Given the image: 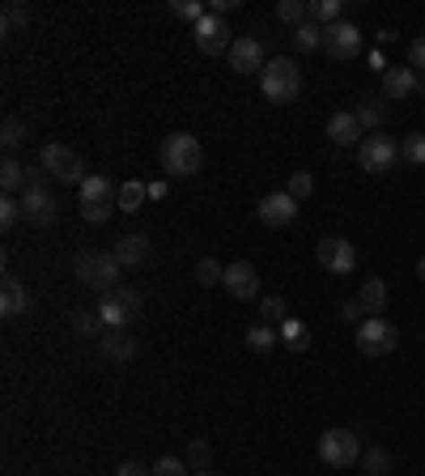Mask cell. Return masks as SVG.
Listing matches in <instances>:
<instances>
[{
	"label": "cell",
	"mask_w": 425,
	"mask_h": 476,
	"mask_svg": "<svg viewBox=\"0 0 425 476\" xmlns=\"http://www.w3.org/2000/svg\"><path fill=\"white\" fill-rule=\"evenodd\" d=\"M324 51L332 60H353L361 51V30L353 22H336V26H324Z\"/></svg>",
	"instance_id": "30bf717a"
},
{
	"label": "cell",
	"mask_w": 425,
	"mask_h": 476,
	"mask_svg": "<svg viewBox=\"0 0 425 476\" xmlns=\"http://www.w3.org/2000/svg\"><path fill=\"white\" fill-rule=\"evenodd\" d=\"M30 311V294L22 290V281L17 277H4L0 281V315L4 319H17V315Z\"/></svg>",
	"instance_id": "e0dca14e"
},
{
	"label": "cell",
	"mask_w": 425,
	"mask_h": 476,
	"mask_svg": "<svg viewBox=\"0 0 425 476\" xmlns=\"http://www.w3.org/2000/svg\"><path fill=\"white\" fill-rule=\"evenodd\" d=\"M22 141H26V124L9 116V119H4V128H0V145H4V158H13Z\"/></svg>",
	"instance_id": "83f0119b"
},
{
	"label": "cell",
	"mask_w": 425,
	"mask_h": 476,
	"mask_svg": "<svg viewBox=\"0 0 425 476\" xmlns=\"http://www.w3.org/2000/svg\"><path fill=\"white\" fill-rule=\"evenodd\" d=\"M196 281L200 285H221V281H226V264H217L209 255V260H200L196 264Z\"/></svg>",
	"instance_id": "e575fe53"
},
{
	"label": "cell",
	"mask_w": 425,
	"mask_h": 476,
	"mask_svg": "<svg viewBox=\"0 0 425 476\" xmlns=\"http://www.w3.org/2000/svg\"><path fill=\"white\" fill-rule=\"evenodd\" d=\"M145 196H149L145 183H124V187H119V209H124V213H136V209L145 204Z\"/></svg>",
	"instance_id": "4dcf8cb0"
},
{
	"label": "cell",
	"mask_w": 425,
	"mask_h": 476,
	"mask_svg": "<svg viewBox=\"0 0 425 476\" xmlns=\"http://www.w3.org/2000/svg\"><path fill=\"white\" fill-rule=\"evenodd\" d=\"M196 48H200V51H209V56H217V51H230V48H234V43H230L226 17L209 13L204 22H196Z\"/></svg>",
	"instance_id": "4fadbf2b"
},
{
	"label": "cell",
	"mask_w": 425,
	"mask_h": 476,
	"mask_svg": "<svg viewBox=\"0 0 425 476\" xmlns=\"http://www.w3.org/2000/svg\"><path fill=\"white\" fill-rule=\"evenodd\" d=\"M358 302H361V311H366V315H378L383 307H387V281H383V277H366Z\"/></svg>",
	"instance_id": "7402d4cb"
},
{
	"label": "cell",
	"mask_w": 425,
	"mask_h": 476,
	"mask_svg": "<svg viewBox=\"0 0 425 476\" xmlns=\"http://www.w3.org/2000/svg\"><path fill=\"white\" fill-rule=\"evenodd\" d=\"M294 43H298V51H315V48H324V26H315V22L298 26V30H294Z\"/></svg>",
	"instance_id": "1f68e13d"
},
{
	"label": "cell",
	"mask_w": 425,
	"mask_h": 476,
	"mask_svg": "<svg viewBox=\"0 0 425 476\" xmlns=\"http://www.w3.org/2000/svg\"><path fill=\"white\" fill-rule=\"evenodd\" d=\"M162 166L175 179H187V175H196L204 166V149H200V141L192 132H170L162 141Z\"/></svg>",
	"instance_id": "3957f363"
},
{
	"label": "cell",
	"mask_w": 425,
	"mask_h": 476,
	"mask_svg": "<svg viewBox=\"0 0 425 476\" xmlns=\"http://www.w3.org/2000/svg\"><path fill=\"white\" fill-rule=\"evenodd\" d=\"M26 22H30V9H26V4H9V9H4V22H0V30L13 34L17 26H26Z\"/></svg>",
	"instance_id": "ab89813d"
},
{
	"label": "cell",
	"mask_w": 425,
	"mask_h": 476,
	"mask_svg": "<svg viewBox=\"0 0 425 476\" xmlns=\"http://www.w3.org/2000/svg\"><path fill=\"white\" fill-rule=\"evenodd\" d=\"M417 94L425 99V73H417Z\"/></svg>",
	"instance_id": "7dc6e473"
},
{
	"label": "cell",
	"mask_w": 425,
	"mask_h": 476,
	"mask_svg": "<svg viewBox=\"0 0 425 476\" xmlns=\"http://www.w3.org/2000/svg\"><path fill=\"white\" fill-rule=\"evenodd\" d=\"M115 260L124 264V268L145 264L149 260V234H124V238L115 243Z\"/></svg>",
	"instance_id": "ffe728a7"
},
{
	"label": "cell",
	"mask_w": 425,
	"mask_h": 476,
	"mask_svg": "<svg viewBox=\"0 0 425 476\" xmlns=\"http://www.w3.org/2000/svg\"><path fill=\"white\" fill-rule=\"evenodd\" d=\"M277 17L285 26H307V22H311V4H302V0H281Z\"/></svg>",
	"instance_id": "4316f807"
},
{
	"label": "cell",
	"mask_w": 425,
	"mask_h": 476,
	"mask_svg": "<svg viewBox=\"0 0 425 476\" xmlns=\"http://www.w3.org/2000/svg\"><path fill=\"white\" fill-rule=\"evenodd\" d=\"M230 68L234 73H264V43L260 39H234V48H230Z\"/></svg>",
	"instance_id": "9a60e30c"
},
{
	"label": "cell",
	"mask_w": 425,
	"mask_h": 476,
	"mask_svg": "<svg viewBox=\"0 0 425 476\" xmlns=\"http://www.w3.org/2000/svg\"><path fill=\"white\" fill-rule=\"evenodd\" d=\"M260 90L268 102H294L298 90H302V73L290 56H273L260 73Z\"/></svg>",
	"instance_id": "7a4b0ae2"
},
{
	"label": "cell",
	"mask_w": 425,
	"mask_h": 476,
	"mask_svg": "<svg viewBox=\"0 0 425 476\" xmlns=\"http://www.w3.org/2000/svg\"><path fill=\"white\" fill-rule=\"evenodd\" d=\"M73 332H77V336H94V341H99L102 332H107V324H102V315L94 311H85V315H77V319H73Z\"/></svg>",
	"instance_id": "836d02e7"
},
{
	"label": "cell",
	"mask_w": 425,
	"mask_h": 476,
	"mask_svg": "<svg viewBox=\"0 0 425 476\" xmlns=\"http://www.w3.org/2000/svg\"><path fill=\"white\" fill-rule=\"evenodd\" d=\"M315 260L324 264L332 277H344V273H353L358 268V247L349 243V238H319V247H315Z\"/></svg>",
	"instance_id": "9c48e42d"
},
{
	"label": "cell",
	"mask_w": 425,
	"mask_h": 476,
	"mask_svg": "<svg viewBox=\"0 0 425 476\" xmlns=\"http://www.w3.org/2000/svg\"><path fill=\"white\" fill-rule=\"evenodd\" d=\"M107 204H119L111 179H107V175H90V179L82 183V209H107Z\"/></svg>",
	"instance_id": "ac0fdd59"
},
{
	"label": "cell",
	"mask_w": 425,
	"mask_h": 476,
	"mask_svg": "<svg viewBox=\"0 0 425 476\" xmlns=\"http://www.w3.org/2000/svg\"><path fill=\"white\" fill-rule=\"evenodd\" d=\"M153 476H192L187 472V463L175 460V455H162V460L153 463Z\"/></svg>",
	"instance_id": "60d3db41"
},
{
	"label": "cell",
	"mask_w": 425,
	"mask_h": 476,
	"mask_svg": "<svg viewBox=\"0 0 425 476\" xmlns=\"http://www.w3.org/2000/svg\"><path fill=\"white\" fill-rule=\"evenodd\" d=\"M73 273L82 281L85 290H94V294H107L119 285V273H124V264L115 260V251H82L77 260H73Z\"/></svg>",
	"instance_id": "6da1fadb"
},
{
	"label": "cell",
	"mask_w": 425,
	"mask_h": 476,
	"mask_svg": "<svg viewBox=\"0 0 425 476\" xmlns=\"http://www.w3.org/2000/svg\"><path fill=\"white\" fill-rule=\"evenodd\" d=\"M192 476H209V472H192Z\"/></svg>",
	"instance_id": "681fc988"
},
{
	"label": "cell",
	"mask_w": 425,
	"mask_h": 476,
	"mask_svg": "<svg viewBox=\"0 0 425 476\" xmlns=\"http://www.w3.org/2000/svg\"><path fill=\"white\" fill-rule=\"evenodd\" d=\"M358 162L366 175H383V170H392L395 162H400V141L395 136H383V132H375V136H366L358 145Z\"/></svg>",
	"instance_id": "ba28073f"
},
{
	"label": "cell",
	"mask_w": 425,
	"mask_h": 476,
	"mask_svg": "<svg viewBox=\"0 0 425 476\" xmlns=\"http://www.w3.org/2000/svg\"><path fill=\"white\" fill-rule=\"evenodd\" d=\"M22 221V200L17 196H0V230L9 234Z\"/></svg>",
	"instance_id": "d590c367"
},
{
	"label": "cell",
	"mask_w": 425,
	"mask_h": 476,
	"mask_svg": "<svg viewBox=\"0 0 425 476\" xmlns=\"http://www.w3.org/2000/svg\"><path fill=\"white\" fill-rule=\"evenodd\" d=\"M294 217H298V200L290 196V192H273V196L260 200V221L264 226L281 230V226H290Z\"/></svg>",
	"instance_id": "5bb4252c"
},
{
	"label": "cell",
	"mask_w": 425,
	"mask_h": 476,
	"mask_svg": "<svg viewBox=\"0 0 425 476\" xmlns=\"http://www.w3.org/2000/svg\"><path fill=\"white\" fill-rule=\"evenodd\" d=\"M99 315L107 328H128L132 319L141 315V294L128 285H115L107 294H99Z\"/></svg>",
	"instance_id": "8992f818"
},
{
	"label": "cell",
	"mask_w": 425,
	"mask_h": 476,
	"mask_svg": "<svg viewBox=\"0 0 425 476\" xmlns=\"http://www.w3.org/2000/svg\"><path fill=\"white\" fill-rule=\"evenodd\" d=\"M319 460L327 468H353V463H361V438L353 429H327L319 438Z\"/></svg>",
	"instance_id": "52a82bcc"
},
{
	"label": "cell",
	"mask_w": 425,
	"mask_h": 476,
	"mask_svg": "<svg viewBox=\"0 0 425 476\" xmlns=\"http://www.w3.org/2000/svg\"><path fill=\"white\" fill-rule=\"evenodd\" d=\"M361 472L387 476L392 472V451H387V446H366V451H361Z\"/></svg>",
	"instance_id": "d4e9b609"
},
{
	"label": "cell",
	"mask_w": 425,
	"mask_h": 476,
	"mask_svg": "<svg viewBox=\"0 0 425 476\" xmlns=\"http://www.w3.org/2000/svg\"><path fill=\"white\" fill-rule=\"evenodd\" d=\"M341 0H315L311 4V22L315 26H336V22H341Z\"/></svg>",
	"instance_id": "f1b7e54d"
},
{
	"label": "cell",
	"mask_w": 425,
	"mask_h": 476,
	"mask_svg": "<svg viewBox=\"0 0 425 476\" xmlns=\"http://www.w3.org/2000/svg\"><path fill=\"white\" fill-rule=\"evenodd\" d=\"M51 175L43 170V166H26V187H48Z\"/></svg>",
	"instance_id": "ee69618b"
},
{
	"label": "cell",
	"mask_w": 425,
	"mask_h": 476,
	"mask_svg": "<svg viewBox=\"0 0 425 476\" xmlns=\"http://www.w3.org/2000/svg\"><path fill=\"white\" fill-rule=\"evenodd\" d=\"M260 311H264V324H285V319H290V315H285V298H281V294L264 298Z\"/></svg>",
	"instance_id": "8d00e7d4"
},
{
	"label": "cell",
	"mask_w": 425,
	"mask_h": 476,
	"mask_svg": "<svg viewBox=\"0 0 425 476\" xmlns=\"http://www.w3.org/2000/svg\"><path fill=\"white\" fill-rule=\"evenodd\" d=\"M115 476H153V468H145V463L128 460V463H119V472H115Z\"/></svg>",
	"instance_id": "f6af8a7d"
},
{
	"label": "cell",
	"mask_w": 425,
	"mask_h": 476,
	"mask_svg": "<svg viewBox=\"0 0 425 476\" xmlns=\"http://www.w3.org/2000/svg\"><path fill=\"white\" fill-rule=\"evenodd\" d=\"M417 277L425 281V255H421V260H417Z\"/></svg>",
	"instance_id": "c3c4849f"
},
{
	"label": "cell",
	"mask_w": 425,
	"mask_h": 476,
	"mask_svg": "<svg viewBox=\"0 0 425 476\" xmlns=\"http://www.w3.org/2000/svg\"><path fill=\"white\" fill-rule=\"evenodd\" d=\"M22 217H26L30 226H51V221L60 217V204L51 196V187H26V192H22Z\"/></svg>",
	"instance_id": "8fae6325"
},
{
	"label": "cell",
	"mask_w": 425,
	"mask_h": 476,
	"mask_svg": "<svg viewBox=\"0 0 425 476\" xmlns=\"http://www.w3.org/2000/svg\"><path fill=\"white\" fill-rule=\"evenodd\" d=\"M400 158L412 166H425V132H409V136L400 141Z\"/></svg>",
	"instance_id": "f546056e"
},
{
	"label": "cell",
	"mask_w": 425,
	"mask_h": 476,
	"mask_svg": "<svg viewBox=\"0 0 425 476\" xmlns=\"http://www.w3.org/2000/svg\"><path fill=\"white\" fill-rule=\"evenodd\" d=\"M273 345H277V332L268 328V324H260V328L247 332V349H251V353H268Z\"/></svg>",
	"instance_id": "d6a6232c"
},
{
	"label": "cell",
	"mask_w": 425,
	"mask_h": 476,
	"mask_svg": "<svg viewBox=\"0 0 425 476\" xmlns=\"http://www.w3.org/2000/svg\"><path fill=\"white\" fill-rule=\"evenodd\" d=\"M99 353L107 361H128L132 353H136V345H132L128 336H124V328H107L99 336Z\"/></svg>",
	"instance_id": "44dd1931"
},
{
	"label": "cell",
	"mask_w": 425,
	"mask_h": 476,
	"mask_svg": "<svg viewBox=\"0 0 425 476\" xmlns=\"http://www.w3.org/2000/svg\"><path fill=\"white\" fill-rule=\"evenodd\" d=\"M187 463H192V468H196V472H204V468H209V443H187Z\"/></svg>",
	"instance_id": "b9f144b4"
},
{
	"label": "cell",
	"mask_w": 425,
	"mask_h": 476,
	"mask_svg": "<svg viewBox=\"0 0 425 476\" xmlns=\"http://www.w3.org/2000/svg\"><path fill=\"white\" fill-rule=\"evenodd\" d=\"M170 13L175 17H187V22H204V4L200 0H170Z\"/></svg>",
	"instance_id": "74e56055"
},
{
	"label": "cell",
	"mask_w": 425,
	"mask_h": 476,
	"mask_svg": "<svg viewBox=\"0 0 425 476\" xmlns=\"http://www.w3.org/2000/svg\"><path fill=\"white\" fill-rule=\"evenodd\" d=\"M409 94H417V73L412 68H387L383 73V99L404 102Z\"/></svg>",
	"instance_id": "d6986e66"
},
{
	"label": "cell",
	"mask_w": 425,
	"mask_h": 476,
	"mask_svg": "<svg viewBox=\"0 0 425 476\" xmlns=\"http://www.w3.org/2000/svg\"><path fill=\"white\" fill-rule=\"evenodd\" d=\"M281 345L290 349V353H307L311 349V328L302 319H285L281 324Z\"/></svg>",
	"instance_id": "603a6c76"
},
{
	"label": "cell",
	"mask_w": 425,
	"mask_h": 476,
	"mask_svg": "<svg viewBox=\"0 0 425 476\" xmlns=\"http://www.w3.org/2000/svg\"><path fill=\"white\" fill-rule=\"evenodd\" d=\"M361 302H341V319H349V324H361Z\"/></svg>",
	"instance_id": "bcb514c9"
},
{
	"label": "cell",
	"mask_w": 425,
	"mask_h": 476,
	"mask_svg": "<svg viewBox=\"0 0 425 476\" xmlns=\"http://www.w3.org/2000/svg\"><path fill=\"white\" fill-rule=\"evenodd\" d=\"M353 116H358L361 128H383V124H387V107H383V102H375V99H361Z\"/></svg>",
	"instance_id": "484cf974"
},
{
	"label": "cell",
	"mask_w": 425,
	"mask_h": 476,
	"mask_svg": "<svg viewBox=\"0 0 425 476\" xmlns=\"http://www.w3.org/2000/svg\"><path fill=\"white\" fill-rule=\"evenodd\" d=\"M409 68L412 73H425V39H412L409 43Z\"/></svg>",
	"instance_id": "7bdbcfd3"
},
{
	"label": "cell",
	"mask_w": 425,
	"mask_h": 476,
	"mask_svg": "<svg viewBox=\"0 0 425 476\" xmlns=\"http://www.w3.org/2000/svg\"><path fill=\"white\" fill-rule=\"evenodd\" d=\"M327 136H332V145L349 149V145H361V141H366V128L358 124L353 111H336V116L327 119Z\"/></svg>",
	"instance_id": "2e32d148"
},
{
	"label": "cell",
	"mask_w": 425,
	"mask_h": 476,
	"mask_svg": "<svg viewBox=\"0 0 425 476\" xmlns=\"http://www.w3.org/2000/svg\"><path fill=\"white\" fill-rule=\"evenodd\" d=\"M0 192H4V196L26 192V166L17 162V158H4V162H0Z\"/></svg>",
	"instance_id": "cb8c5ba5"
},
{
	"label": "cell",
	"mask_w": 425,
	"mask_h": 476,
	"mask_svg": "<svg viewBox=\"0 0 425 476\" xmlns=\"http://www.w3.org/2000/svg\"><path fill=\"white\" fill-rule=\"evenodd\" d=\"M285 192H290L294 200H307V196L315 192V179L307 175V170H294V175H290V187H285Z\"/></svg>",
	"instance_id": "f35d334b"
},
{
	"label": "cell",
	"mask_w": 425,
	"mask_h": 476,
	"mask_svg": "<svg viewBox=\"0 0 425 476\" xmlns=\"http://www.w3.org/2000/svg\"><path fill=\"white\" fill-rule=\"evenodd\" d=\"M39 166H43V170H48L56 183H77V187H82V183L90 179V175H85V162L68 145H60V141L43 145V153H39Z\"/></svg>",
	"instance_id": "5b68a950"
},
{
	"label": "cell",
	"mask_w": 425,
	"mask_h": 476,
	"mask_svg": "<svg viewBox=\"0 0 425 476\" xmlns=\"http://www.w3.org/2000/svg\"><path fill=\"white\" fill-rule=\"evenodd\" d=\"M358 349L366 358H387L400 349V328L392 319H378V315H366L358 324Z\"/></svg>",
	"instance_id": "277c9868"
},
{
	"label": "cell",
	"mask_w": 425,
	"mask_h": 476,
	"mask_svg": "<svg viewBox=\"0 0 425 476\" xmlns=\"http://www.w3.org/2000/svg\"><path fill=\"white\" fill-rule=\"evenodd\" d=\"M230 290V298H239V302H256L260 298V273L251 268L247 260H234L226 268V281H221Z\"/></svg>",
	"instance_id": "7c38bea8"
}]
</instances>
